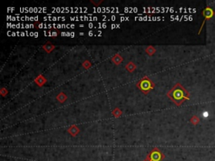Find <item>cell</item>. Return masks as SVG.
Listing matches in <instances>:
<instances>
[{"mask_svg": "<svg viewBox=\"0 0 215 161\" xmlns=\"http://www.w3.org/2000/svg\"><path fill=\"white\" fill-rule=\"evenodd\" d=\"M167 97L172 99L174 103L177 106L181 105L185 101L189 100V92L179 83L174 86V87L167 92Z\"/></svg>", "mask_w": 215, "mask_h": 161, "instance_id": "cell-1", "label": "cell"}, {"mask_svg": "<svg viewBox=\"0 0 215 161\" xmlns=\"http://www.w3.org/2000/svg\"><path fill=\"white\" fill-rule=\"evenodd\" d=\"M137 86L139 87V90H141L145 94H147L149 91L154 88V84L148 77H144L137 83Z\"/></svg>", "mask_w": 215, "mask_h": 161, "instance_id": "cell-2", "label": "cell"}, {"mask_svg": "<svg viewBox=\"0 0 215 161\" xmlns=\"http://www.w3.org/2000/svg\"><path fill=\"white\" fill-rule=\"evenodd\" d=\"M51 9H52V11H55V12H61V13H65V12H67V13H73V12H74V13H76V14H77L79 11H80L81 13H84L85 11H88V8H78V7L52 8Z\"/></svg>", "mask_w": 215, "mask_h": 161, "instance_id": "cell-3", "label": "cell"}, {"mask_svg": "<svg viewBox=\"0 0 215 161\" xmlns=\"http://www.w3.org/2000/svg\"><path fill=\"white\" fill-rule=\"evenodd\" d=\"M38 28L40 29H73L75 28L74 24H39Z\"/></svg>", "mask_w": 215, "mask_h": 161, "instance_id": "cell-4", "label": "cell"}, {"mask_svg": "<svg viewBox=\"0 0 215 161\" xmlns=\"http://www.w3.org/2000/svg\"><path fill=\"white\" fill-rule=\"evenodd\" d=\"M164 158H165L164 154H162L158 148H154L147 155L146 160L150 161H161Z\"/></svg>", "mask_w": 215, "mask_h": 161, "instance_id": "cell-5", "label": "cell"}, {"mask_svg": "<svg viewBox=\"0 0 215 161\" xmlns=\"http://www.w3.org/2000/svg\"><path fill=\"white\" fill-rule=\"evenodd\" d=\"M202 14H203V16H204V20L202 22V24L201 25V28H200V30L198 31V34H200L201 33V30L202 27H203V25H204V24H205V21H207L208 20H210V19H212V17L214 15V10L211 8H206L204 10H203V12H202Z\"/></svg>", "mask_w": 215, "mask_h": 161, "instance_id": "cell-6", "label": "cell"}, {"mask_svg": "<svg viewBox=\"0 0 215 161\" xmlns=\"http://www.w3.org/2000/svg\"><path fill=\"white\" fill-rule=\"evenodd\" d=\"M71 21H97L98 18L96 16H76V17H70Z\"/></svg>", "mask_w": 215, "mask_h": 161, "instance_id": "cell-7", "label": "cell"}, {"mask_svg": "<svg viewBox=\"0 0 215 161\" xmlns=\"http://www.w3.org/2000/svg\"><path fill=\"white\" fill-rule=\"evenodd\" d=\"M94 12L98 13V12H108V13H118L120 11V9L118 8H93Z\"/></svg>", "mask_w": 215, "mask_h": 161, "instance_id": "cell-8", "label": "cell"}, {"mask_svg": "<svg viewBox=\"0 0 215 161\" xmlns=\"http://www.w3.org/2000/svg\"><path fill=\"white\" fill-rule=\"evenodd\" d=\"M8 28H16V29H31L35 28L34 24H7Z\"/></svg>", "mask_w": 215, "mask_h": 161, "instance_id": "cell-9", "label": "cell"}, {"mask_svg": "<svg viewBox=\"0 0 215 161\" xmlns=\"http://www.w3.org/2000/svg\"><path fill=\"white\" fill-rule=\"evenodd\" d=\"M136 20H164L162 17H151V16H145V17H135Z\"/></svg>", "mask_w": 215, "mask_h": 161, "instance_id": "cell-10", "label": "cell"}, {"mask_svg": "<svg viewBox=\"0 0 215 161\" xmlns=\"http://www.w3.org/2000/svg\"><path fill=\"white\" fill-rule=\"evenodd\" d=\"M43 20L45 21H59V20H62V21H65L67 20L66 17H51V16H48V17H44Z\"/></svg>", "mask_w": 215, "mask_h": 161, "instance_id": "cell-11", "label": "cell"}, {"mask_svg": "<svg viewBox=\"0 0 215 161\" xmlns=\"http://www.w3.org/2000/svg\"><path fill=\"white\" fill-rule=\"evenodd\" d=\"M124 10H125V12H128V13H132V12L137 13L138 12L137 8H125Z\"/></svg>", "mask_w": 215, "mask_h": 161, "instance_id": "cell-12", "label": "cell"}, {"mask_svg": "<svg viewBox=\"0 0 215 161\" xmlns=\"http://www.w3.org/2000/svg\"><path fill=\"white\" fill-rule=\"evenodd\" d=\"M62 36H69V37H74L75 36V33L73 32H62L61 33Z\"/></svg>", "mask_w": 215, "mask_h": 161, "instance_id": "cell-13", "label": "cell"}, {"mask_svg": "<svg viewBox=\"0 0 215 161\" xmlns=\"http://www.w3.org/2000/svg\"><path fill=\"white\" fill-rule=\"evenodd\" d=\"M44 35L45 36H56L57 33L56 32H50V31H44Z\"/></svg>", "mask_w": 215, "mask_h": 161, "instance_id": "cell-14", "label": "cell"}, {"mask_svg": "<svg viewBox=\"0 0 215 161\" xmlns=\"http://www.w3.org/2000/svg\"><path fill=\"white\" fill-rule=\"evenodd\" d=\"M198 121H199V120H198V118H197V117H193V118L191 119V122H192L193 123H194V124H197V123H198Z\"/></svg>", "mask_w": 215, "mask_h": 161, "instance_id": "cell-15", "label": "cell"}, {"mask_svg": "<svg viewBox=\"0 0 215 161\" xmlns=\"http://www.w3.org/2000/svg\"><path fill=\"white\" fill-rule=\"evenodd\" d=\"M130 20L129 17H124V16H122V17L120 18V20H121V21H126V20Z\"/></svg>", "mask_w": 215, "mask_h": 161, "instance_id": "cell-16", "label": "cell"}, {"mask_svg": "<svg viewBox=\"0 0 215 161\" xmlns=\"http://www.w3.org/2000/svg\"><path fill=\"white\" fill-rule=\"evenodd\" d=\"M120 27V24H112L111 29H115V28H119Z\"/></svg>", "mask_w": 215, "mask_h": 161, "instance_id": "cell-17", "label": "cell"}, {"mask_svg": "<svg viewBox=\"0 0 215 161\" xmlns=\"http://www.w3.org/2000/svg\"><path fill=\"white\" fill-rule=\"evenodd\" d=\"M94 35V32H92V31H90V32L88 33V35H89V36H92V35Z\"/></svg>", "mask_w": 215, "mask_h": 161, "instance_id": "cell-18", "label": "cell"}, {"mask_svg": "<svg viewBox=\"0 0 215 161\" xmlns=\"http://www.w3.org/2000/svg\"><path fill=\"white\" fill-rule=\"evenodd\" d=\"M145 161H150V160H145Z\"/></svg>", "mask_w": 215, "mask_h": 161, "instance_id": "cell-19", "label": "cell"}]
</instances>
